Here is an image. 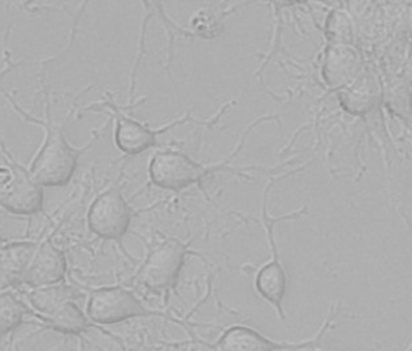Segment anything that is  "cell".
<instances>
[{"instance_id":"d6986e66","label":"cell","mask_w":412,"mask_h":351,"mask_svg":"<svg viewBox=\"0 0 412 351\" xmlns=\"http://www.w3.org/2000/svg\"><path fill=\"white\" fill-rule=\"evenodd\" d=\"M6 244H7V241L0 235V254H1V251L4 250V247H6Z\"/></svg>"},{"instance_id":"30bf717a","label":"cell","mask_w":412,"mask_h":351,"mask_svg":"<svg viewBox=\"0 0 412 351\" xmlns=\"http://www.w3.org/2000/svg\"><path fill=\"white\" fill-rule=\"evenodd\" d=\"M67 275L65 253L54 244L51 239L39 241L37 247L28 263L20 285L42 288L61 284Z\"/></svg>"},{"instance_id":"8fae6325","label":"cell","mask_w":412,"mask_h":351,"mask_svg":"<svg viewBox=\"0 0 412 351\" xmlns=\"http://www.w3.org/2000/svg\"><path fill=\"white\" fill-rule=\"evenodd\" d=\"M362 74L363 58L355 44H330L326 48L322 77L327 87L341 91Z\"/></svg>"},{"instance_id":"52a82bcc","label":"cell","mask_w":412,"mask_h":351,"mask_svg":"<svg viewBox=\"0 0 412 351\" xmlns=\"http://www.w3.org/2000/svg\"><path fill=\"white\" fill-rule=\"evenodd\" d=\"M165 314L150 310L124 287H103L90 292L87 305V317L96 324H118L137 317H152Z\"/></svg>"},{"instance_id":"5b68a950","label":"cell","mask_w":412,"mask_h":351,"mask_svg":"<svg viewBox=\"0 0 412 351\" xmlns=\"http://www.w3.org/2000/svg\"><path fill=\"white\" fill-rule=\"evenodd\" d=\"M189 244L169 238L156 244L136 275V284L155 294L169 295L178 282Z\"/></svg>"},{"instance_id":"3957f363","label":"cell","mask_w":412,"mask_h":351,"mask_svg":"<svg viewBox=\"0 0 412 351\" xmlns=\"http://www.w3.org/2000/svg\"><path fill=\"white\" fill-rule=\"evenodd\" d=\"M0 207L16 216L43 212V187L0 140Z\"/></svg>"},{"instance_id":"7a4b0ae2","label":"cell","mask_w":412,"mask_h":351,"mask_svg":"<svg viewBox=\"0 0 412 351\" xmlns=\"http://www.w3.org/2000/svg\"><path fill=\"white\" fill-rule=\"evenodd\" d=\"M230 105H232V102L226 103L210 120H197L195 117H192L189 113H187L182 117L174 120V121L166 124V125H162L159 128H150L146 124H141L131 115H128L125 113V110H122V108H119L114 102V99H112V96L110 93L109 98H106L103 102L100 100V102H96L93 105H89L88 108L84 109V111H100L102 109L109 110L111 115H114V120H115L114 139H115L117 147L119 149V151H122L126 155H139V154L144 153V151L150 150L152 147H155L158 144V136L173 130L178 125H182L185 122H194V124L211 130L219 121V118L225 113V110L229 109Z\"/></svg>"},{"instance_id":"ac0fdd59","label":"cell","mask_w":412,"mask_h":351,"mask_svg":"<svg viewBox=\"0 0 412 351\" xmlns=\"http://www.w3.org/2000/svg\"><path fill=\"white\" fill-rule=\"evenodd\" d=\"M194 335V333H192ZM189 351H219L216 345H211L206 340H201V339H197L195 335L192 336V345H191V350Z\"/></svg>"},{"instance_id":"e0dca14e","label":"cell","mask_w":412,"mask_h":351,"mask_svg":"<svg viewBox=\"0 0 412 351\" xmlns=\"http://www.w3.org/2000/svg\"><path fill=\"white\" fill-rule=\"evenodd\" d=\"M325 35L330 44L353 45L356 29L355 22L346 10H334L326 20Z\"/></svg>"},{"instance_id":"6da1fadb","label":"cell","mask_w":412,"mask_h":351,"mask_svg":"<svg viewBox=\"0 0 412 351\" xmlns=\"http://www.w3.org/2000/svg\"><path fill=\"white\" fill-rule=\"evenodd\" d=\"M40 81L44 99L43 117L33 115L23 109L10 91H4V96L10 106L23 121L29 124H36L44 130L43 144L29 166L30 176L42 187H65L66 184L70 183V180L77 171L80 156L86 153L89 147H92V144L96 142L98 134H93V137L88 140L87 144L81 147L71 146L66 139L65 127L70 114L74 109L69 113V115L62 122H55L51 114V98L44 76L40 79Z\"/></svg>"},{"instance_id":"7c38bea8","label":"cell","mask_w":412,"mask_h":351,"mask_svg":"<svg viewBox=\"0 0 412 351\" xmlns=\"http://www.w3.org/2000/svg\"><path fill=\"white\" fill-rule=\"evenodd\" d=\"M382 86L374 74L363 73L353 83L340 91L339 99L341 108L352 115L365 117L382 100Z\"/></svg>"},{"instance_id":"8992f818","label":"cell","mask_w":412,"mask_h":351,"mask_svg":"<svg viewBox=\"0 0 412 351\" xmlns=\"http://www.w3.org/2000/svg\"><path fill=\"white\" fill-rule=\"evenodd\" d=\"M276 183V180H270L269 185L266 187L264 191V197H263V207H261V222L264 225L266 234H267V239H269V244L271 247V261L267 263L261 267V270L257 275L255 279V288L258 291V294L261 295V298L269 302L271 306L274 307V310L277 311L278 317L281 320H285V313L282 309V302L286 294V275L285 270L282 267L281 260L276 247V241H274V226L276 224L282 219H296L300 217L302 214L305 213V209L302 212H295L290 213L288 216H282V217H271L267 212V197L269 192L273 187V184Z\"/></svg>"},{"instance_id":"ffe728a7","label":"cell","mask_w":412,"mask_h":351,"mask_svg":"<svg viewBox=\"0 0 412 351\" xmlns=\"http://www.w3.org/2000/svg\"><path fill=\"white\" fill-rule=\"evenodd\" d=\"M317 351H325V350H319V349H318V350H317Z\"/></svg>"},{"instance_id":"5bb4252c","label":"cell","mask_w":412,"mask_h":351,"mask_svg":"<svg viewBox=\"0 0 412 351\" xmlns=\"http://www.w3.org/2000/svg\"><path fill=\"white\" fill-rule=\"evenodd\" d=\"M80 294L73 287L66 284L48 285L42 288H32L26 292L25 304L29 314L32 316H44L55 309L62 306L66 302H74Z\"/></svg>"},{"instance_id":"2e32d148","label":"cell","mask_w":412,"mask_h":351,"mask_svg":"<svg viewBox=\"0 0 412 351\" xmlns=\"http://www.w3.org/2000/svg\"><path fill=\"white\" fill-rule=\"evenodd\" d=\"M29 314L26 305L10 291H0V336L18 328Z\"/></svg>"},{"instance_id":"9c48e42d","label":"cell","mask_w":412,"mask_h":351,"mask_svg":"<svg viewBox=\"0 0 412 351\" xmlns=\"http://www.w3.org/2000/svg\"><path fill=\"white\" fill-rule=\"evenodd\" d=\"M133 210L118 188H110L93 199L88 210L89 231L103 241H121L131 228Z\"/></svg>"},{"instance_id":"9a60e30c","label":"cell","mask_w":412,"mask_h":351,"mask_svg":"<svg viewBox=\"0 0 412 351\" xmlns=\"http://www.w3.org/2000/svg\"><path fill=\"white\" fill-rule=\"evenodd\" d=\"M35 317L47 328L67 335H81L92 326L87 314L83 313L73 301L66 302L62 306L55 309L48 314Z\"/></svg>"},{"instance_id":"277c9868","label":"cell","mask_w":412,"mask_h":351,"mask_svg":"<svg viewBox=\"0 0 412 351\" xmlns=\"http://www.w3.org/2000/svg\"><path fill=\"white\" fill-rule=\"evenodd\" d=\"M239 149L230 154L223 162L204 166L195 162L185 154L177 151L156 153L150 161L148 173L152 184L162 188L179 192L194 184H200L204 177L218 171H232L226 165L239 153ZM235 172V171H232Z\"/></svg>"},{"instance_id":"ba28073f","label":"cell","mask_w":412,"mask_h":351,"mask_svg":"<svg viewBox=\"0 0 412 351\" xmlns=\"http://www.w3.org/2000/svg\"><path fill=\"white\" fill-rule=\"evenodd\" d=\"M339 311L329 314L319 330L310 339L302 342H277L266 338L258 330L245 326H233L223 330L214 343L219 351H290L318 349L330 326L334 323Z\"/></svg>"},{"instance_id":"4fadbf2b","label":"cell","mask_w":412,"mask_h":351,"mask_svg":"<svg viewBox=\"0 0 412 351\" xmlns=\"http://www.w3.org/2000/svg\"><path fill=\"white\" fill-rule=\"evenodd\" d=\"M36 247L37 241H7L0 254V291L20 285Z\"/></svg>"}]
</instances>
